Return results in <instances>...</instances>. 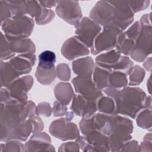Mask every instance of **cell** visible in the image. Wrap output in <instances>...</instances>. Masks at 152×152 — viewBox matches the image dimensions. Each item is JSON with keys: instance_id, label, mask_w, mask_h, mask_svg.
<instances>
[{"instance_id": "obj_1", "label": "cell", "mask_w": 152, "mask_h": 152, "mask_svg": "<svg viewBox=\"0 0 152 152\" xmlns=\"http://www.w3.org/2000/svg\"><path fill=\"white\" fill-rule=\"evenodd\" d=\"M146 93L140 87H125L119 90L113 97L116 113L134 119L146 107Z\"/></svg>"}, {"instance_id": "obj_2", "label": "cell", "mask_w": 152, "mask_h": 152, "mask_svg": "<svg viewBox=\"0 0 152 152\" xmlns=\"http://www.w3.org/2000/svg\"><path fill=\"white\" fill-rule=\"evenodd\" d=\"M112 131L108 136L110 151H121L122 145L132 138L133 132L132 121L116 113L112 115Z\"/></svg>"}, {"instance_id": "obj_3", "label": "cell", "mask_w": 152, "mask_h": 152, "mask_svg": "<svg viewBox=\"0 0 152 152\" xmlns=\"http://www.w3.org/2000/svg\"><path fill=\"white\" fill-rule=\"evenodd\" d=\"M141 29L135 46L130 54L131 59L141 62L151 53V13L145 14L140 20Z\"/></svg>"}, {"instance_id": "obj_4", "label": "cell", "mask_w": 152, "mask_h": 152, "mask_svg": "<svg viewBox=\"0 0 152 152\" xmlns=\"http://www.w3.org/2000/svg\"><path fill=\"white\" fill-rule=\"evenodd\" d=\"M34 26L33 20L27 15L12 16L1 24L8 40L27 38L31 35Z\"/></svg>"}, {"instance_id": "obj_5", "label": "cell", "mask_w": 152, "mask_h": 152, "mask_svg": "<svg viewBox=\"0 0 152 152\" xmlns=\"http://www.w3.org/2000/svg\"><path fill=\"white\" fill-rule=\"evenodd\" d=\"M96 65L110 71H120L129 75L134 63L128 56L121 54L116 49L103 53L96 58Z\"/></svg>"}, {"instance_id": "obj_6", "label": "cell", "mask_w": 152, "mask_h": 152, "mask_svg": "<svg viewBox=\"0 0 152 152\" xmlns=\"http://www.w3.org/2000/svg\"><path fill=\"white\" fill-rule=\"evenodd\" d=\"M26 103L11 98L5 103H1V125L11 126L16 125L28 116Z\"/></svg>"}, {"instance_id": "obj_7", "label": "cell", "mask_w": 152, "mask_h": 152, "mask_svg": "<svg viewBox=\"0 0 152 152\" xmlns=\"http://www.w3.org/2000/svg\"><path fill=\"white\" fill-rule=\"evenodd\" d=\"M123 32L112 24L105 26L102 32L96 36L91 48L93 55H97L104 50H110L115 48L118 36Z\"/></svg>"}, {"instance_id": "obj_8", "label": "cell", "mask_w": 152, "mask_h": 152, "mask_svg": "<svg viewBox=\"0 0 152 152\" xmlns=\"http://www.w3.org/2000/svg\"><path fill=\"white\" fill-rule=\"evenodd\" d=\"M75 36L88 48H91L95 38L102 31L100 25L85 17L75 26Z\"/></svg>"}, {"instance_id": "obj_9", "label": "cell", "mask_w": 152, "mask_h": 152, "mask_svg": "<svg viewBox=\"0 0 152 152\" xmlns=\"http://www.w3.org/2000/svg\"><path fill=\"white\" fill-rule=\"evenodd\" d=\"M50 134L62 141L76 140L80 136L77 125L65 118H59L53 121L49 126Z\"/></svg>"}, {"instance_id": "obj_10", "label": "cell", "mask_w": 152, "mask_h": 152, "mask_svg": "<svg viewBox=\"0 0 152 152\" xmlns=\"http://www.w3.org/2000/svg\"><path fill=\"white\" fill-rule=\"evenodd\" d=\"M1 141L18 140L25 141L33 133V125L29 119H25L11 126L1 125Z\"/></svg>"}, {"instance_id": "obj_11", "label": "cell", "mask_w": 152, "mask_h": 152, "mask_svg": "<svg viewBox=\"0 0 152 152\" xmlns=\"http://www.w3.org/2000/svg\"><path fill=\"white\" fill-rule=\"evenodd\" d=\"M140 29V22L135 21L126 31L122 32L118 37L115 49L123 55H130L135 46Z\"/></svg>"}, {"instance_id": "obj_12", "label": "cell", "mask_w": 152, "mask_h": 152, "mask_svg": "<svg viewBox=\"0 0 152 152\" xmlns=\"http://www.w3.org/2000/svg\"><path fill=\"white\" fill-rule=\"evenodd\" d=\"M114 8V13L111 24L125 30L134 21V13L130 8L128 1H109Z\"/></svg>"}, {"instance_id": "obj_13", "label": "cell", "mask_w": 152, "mask_h": 152, "mask_svg": "<svg viewBox=\"0 0 152 152\" xmlns=\"http://www.w3.org/2000/svg\"><path fill=\"white\" fill-rule=\"evenodd\" d=\"M55 11L61 18L71 25L75 26L82 18L78 1H58Z\"/></svg>"}, {"instance_id": "obj_14", "label": "cell", "mask_w": 152, "mask_h": 152, "mask_svg": "<svg viewBox=\"0 0 152 152\" xmlns=\"http://www.w3.org/2000/svg\"><path fill=\"white\" fill-rule=\"evenodd\" d=\"M75 91L85 97L97 101L103 93L94 84L91 76L78 75L72 80Z\"/></svg>"}, {"instance_id": "obj_15", "label": "cell", "mask_w": 152, "mask_h": 152, "mask_svg": "<svg viewBox=\"0 0 152 152\" xmlns=\"http://www.w3.org/2000/svg\"><path fill=\"white\" fill-rule=\"evenodd\" d=\"M114 8L108 1H99L96 2L90 12V18L100 26H105L111 24Z\"/></svg>"}, {"instance_id": "obj_16", "label": "cell", "mask_w": 152, "mask_h": 152, "mask_svg": "<svg viewBox=\"0 0 152 152\" xmlns=\"http://www.w3.org/2000/svg\"><path fill=\"white\" fill-rule=\"evenodd\" d=\"M86 137V142L81 150L83 151H110L108 137L98 130H92Z\"/></svg>"}, {"instance_id": "obj_17", "label": "cell", "mask_w": 152, "mask_h": 152, "mask_svg": "<svg viewBox=\"0 0 152 152\" xmlns=\"http://www.w3.org/2000/svg\"><path fill=\"white\" fill-rule=\"evenodd\" d=\"M33 84V79L31 75H26L18 78L8 87L11 97L20 102L27 101V93L30 91Z\"/></svg>"}, {"instance_id": "obj_18", "label": "cell", "mask_w": 152, "mask_h": 152, "mask_svg": "<svg viewBox=\"0 0 152 152\" xmlns=\"http://www.w3.org/2000/svg\"><path fill=\"white\" fill-rule=\"evenodd\" d=\"M97 101L88 99L78 94L74 95L71 109L77 116L89 118L94 115L97 110Z\"/></svg>"}, {"instance_id": "obj_19", "label": "cell", "mask_w": 152, "mask_h": 152, "mask_svg": "<svg viewBox=\"0 0 152 152\" xmlns=\"http://www.w3.org/2000/svg\"><path fill=\"white\" fill-rule=\"evenodd\" d=\"M89 53L88 48L75 36L68 39L61 47V54L69 61L87 55Z\"/></svg>"}, {"instance_id": "obj_20", "label": "cell", "mask_w": 152, "mask_h": 152, "mask_svg": "<svg viewBox=\"0 0 152 152\" xmlns=\"http://www.w3.org/2000/svg\"><path fill=\"white\" fill-rule=\"evenodd\" d=\"M51 144V139L45 132L33 133L27 142L24 145V151H55Z\"/></svg>"}, {"instance_id": "obj_21", "label": "cell", "mask_w": 152, "mask_h": 152, "mask_svg": "<svg viewBox=\"0 0 152 152\" xmlns=\"http://www.w3.org/2000/svg\"><path fill=\"white\" fill-rule=\"evenodd\" d=\"M36 58L34 53H21L10 59L9 62L18 72L20 75L31 72L32 66L35 64Z\"/></svg>"}, {"instance_id": "obj_22", "label": "cell", "mask_w": 152, "mask_h": 152, "mask_svg": "<svg viewBox=\"0 0 152 152\" xmlns=\"http://www.w3.org/2000/svg\"><path fill=\"white\" fill-rule=\"evenodd\" d=\"M94 66L93 59L90 56L79 58L72 63V71L77 75L91 76Z\"/></svg>"}, {"instance_id": "obj_23", "label": "cell", "mask_w": 152, "mask_h": 152, "mask_svg": "<svg viewBox=\"0 0 152 152\" xmlns=\"http://www.w3.org/2000/svg\"><path fill=\"white\" fill-rule=\"evenodd\" d=\"M35 76L40 84L43 85L50 84L56 77L55 65L38 64Z\"/></svg>"}, {"instance_id": "obj_24", "label": "cell", "mask_w": 152, "mask_h": 152, "mask_svg": "<svg viewBox=\"0 0 152 152\" xmlns=\"http://www.w3.org/2000/svg\"><path fill=\"white\" fill-rule=\"evenodd\" d=\"M20 76V74L9 62L1 61V87H8Z\"/></svg>"}, {"instance_id": "obj_25", "label": "cell", "mask_w": 152, "mask_h": 152, "mask_svg": "<svg viewBox=\"0 0 152 152\" xmlns=\"http://www.w3.org/2000/svg\"><path fill=\"white\" fill-rule=\"evenodd\" d=\"M54 94L59 102L67 106L74 96L71 84L69 83H59L54 88Z\"/></svg>"}, {"instance_id": "obj_26", "label": "cell", "mask_w": 152, "mask_h": 152, "mask_svg": "<svg viewBox=\"0 0 152 152\" xmlns=\"http://www.w3.org/2000/svg\"><path fill=\"white\" fill-rule=\"evenodd\" d=\"M9 42L11 48L15 53H34L36 52V46L34 43L28 38L9 40Z\"/></svg>"}, {"instance_id": "obj_27", "label": "cell", "mask_w": 152, "mask_h": 152, "mask_svg": "<svg viewBox=\"0 0 152 152\" xmlns=\"http://www.w3.org/2000/svg\"><path fill=\"white\" fill-rule=\"evenodd\" d=\"M111 71L95 65L93 72V80L100 90H103L108 86L109 77Z\"/></svg>"}, {"instance_id": "obj_28", "label": "cell", "mask_w": 152, "mask_h": 152, "mask_svg": "<svg viewBox=\"0 0 152 152\" xmlns=\"http://www.w3.org/2000/svg\"><path fill=\"white\" fill-rule=\"evenodd\" d=\"M126 74L120 71H112L109 74L108 87L119 91L128 83Z\"/></svg>"}, {"instance_id": "obj_29", "label": "cell", "mask_w": 152, "mask_h": 152, "mask_svg": "<svg viewBox=\"0 0 152 152\" xmlns=\"http://www.w3.org/2000/svg\"><path fill=\"white\" fill-rule=\"evenodd\" d=\"M97 110L100 113L107 115H113L116 113L115 100L110 97L102 96L97 100Z\"/></svg>"}, {"instance_id": "obj_30", "label": "cell", "mask_w": 152, "mask_h": 152, "mask_svg": "<svg viewBox=\"0 0 152 152\" xmlns=\"http://www.w3.org/2000/svg\"><path fill=\"white\" fill-rule=\"evenodd\" d=\"M136 122L137 124L140 128L149 129L151 128V109L144 108L140 113L137 114Z\"/></svg>"}, {"instance_id": "obj_31", "label": "cell", "mask_w": 152, "mask_h": 152, "mask_svg": "<svg viewBox=\"0 0 152 152\" xmlns=\"http://www.w3.org/2000/svg\"><path fill=\"white\" fill-rule=\"evenodd\" d=\"M129 82L128 84L131 86H138L143 81L145 72L144 68L140 65L133 66L131 71L129 74Z\"/></svg>"}, {"instance_id": "obj_32", "label": "cell", "mask_w": 152, "mask_h": 152, "mask_svg": "<svg viewBox=\"0 0 152 152\" xmlns=\"http://www.w3.org/2000/svg\"><path fill=\"white\" fill-rule=\"evenodd\" d=\"M12 16L26 15L27 10V1H6Z\"/></svg>"}, {"instance_id": "obj_33", "label": "cell", "mask_w": 152, "mask_h": 152, "mask_svg": "<svg viewBox=\"0 0 152 152\" xmlns=\"http://www.w3.org/2000/svg\"><path fill=\"white\" fill-rule=\"evenodd\" d=\"M15 53L12 50L10 42L2 32L1 33V59L5 61L11 59Z\"/></svg>"}, {"instance_id": "obj_34", "label": "cell", "mask_w": 152, "mask_h": 152, "mask_svg": "<svg viewBox=\"0 0 152 152\" xmlns=\"http://www.w3.org/2000/svg\"><path fill=\"white\" fill-rule=\"evenodd\" d=\"M54 17L55 13L52 10L42 7L40 14L35 18V21L38 25H45L53 20Z\"/></svg>"}, {"instance_id": "obj_35", "label": "cell", "mask_w": 152, "mask_h": 152, "mask_svg": "<svg viewBox=\"0 0 152 152\" xmlns=\"http://www.w3.org/2000/svg\"><path fill=\"white\" fill-rule=\"evenodd\" d=\"M0 151H24V145L18 140H9L1 144Z\"/></svg>"}, {"instance_id": "obj_36", "label": "cell", "mask_w": 152, "mask_h": 152, "mask_svg": "<svg viewBox=\"0 0 152 152\" xmlns=\"http://www.w3.org/2000/svg\"><path fill=\"white\" fill-rule=\"evenodd\" d=\"M56 75L61 80L67 81L71 78V70L65 63L59 64L56 68Z\"/></svg>"}, {"instance_id": "obj_37", "label": "cell", "mask_w": 152, "mask_h": 152, "mask_svg": "<svg viewBox=\"0 0 152 152\" xmlns=\"http://www.w3.org/2000/svg\"><path fill=\"white\" fill-rule=\"evenodd\" d=\"M42 6L39 2V1H27L26 14L31 17L36 18L40 14Z\"/></svg>"}, {"instance_id": "obj_38", "label": "cell", "mask_w": 152, "mask_h": 152, "mask_svg": "<svg viewBox=\"0 0 152 152\" xmlns=\"http://www.w3.org/2000/svg\"><path fill=\"white\" fill-rule=\"evenodd\" d=\"M56 62V55L50 50H45L39 55V64L55 65Z\"/></svg>"}, {"instance_id": "obj_39", "label": "cell", "mask_w": 152, "mask_h": 152, "mask_svg": "<svg viewBox=\"0 0 152 152\" xmlns=\"http://www.w3.org/2000/svg\"><path fill=\"white\" fill-rule=\"evenodd\" d=\"M150 1H128V5L134 13L145 10L150 4Z\"/></svg>"}, {"instance_id": "obj_40", "label": "cell", "mask_w": 152, "mask_h": 152, "mask_svg": "<svg viewBox=\"0 0 152 152\" xmlns=\"http://www.w3.org/2000/svg\"><path fill=\"white\" fill-rule=\"evenodd\" d=\"M1 24L12 17L10 8L6 1H0Z\"/></svg>"}, {"instance_id": "obj_41", "label": "cell", "mask_w": 152, "mask_h": 152, "mask_svg": "<svg viewBox=\"0 0 152 152\" xmlns=\"http://www.w3.org/2000/svg\"><path fill=\"white\" fill-rule=\"evenodd\" d=\"M52 109L50 105L48 102H42L36 107L35 114L37 115H43L49 117L51 115Z\"/></svg>"}, {"instance_id": "obj_42", "label": "cell", "mask_w": 152, "mask_h": 152, "mask_svg": "<svg viewBox=\"0 0 152 152\" xmlns=\"http://www.w3.org/2000/svg\"><path fill=\"white\" fill-rule=\"evenodd\" d=\"M67 112L66 106L62 104L58 100H56L53 103L52 108L53 115L55 117L62 116L66 115Z\"/></svg>"}, {"instance_id": "obj_43", "label": "cell", "mask_w": 152, "mask_h": 152, "mask_svg": "<svg viewBox=\"0 0 152 152\" xmlns=\"http://www.w3.org/2000/svg\"><path fill=\"white\" fill-rule=\"evenodd\" d=\"M33 125V133L40 132L43 129L44 125L42 119L39 116H32L28 118Z\"/></svg>"}, {"instance_id": "obj_44", "label": "cell", "mask_w": 152, "mask_h": 152, "mask_svg": "<svg viewBox=\"0 0 152 152\" xmlns=\"http://www.w3.org/2000/svg\"><path fill=\"white\" fill-rule=\"evenodd\" d=\"M59 151H79L80 147L75 142H67L62 144L58 150Z\"/></svg>"}, {"instance_id": "obj_45", "label": "cell", "mask_w": 152, "mask_h": 152, "mask_svg": "<svg viewBox=\"0 0 152 152\" xmlns=\"http://www.w3.org/2000/svg\"><path fill=\"white\" fill-rule=\"evenodd\" d=\"M122 151H140V146L136 140L128 141L126 142L122 147Z\"/></svg>"}, {"instance_id": "obj_46", "label": "cell", "mask_w": 152, "mask_h": 152, "mask_svg": "<svg viewBox=\"0 0 152 152\" xmlns=\"http://www.w3.org/2000/svg\"><path fill=\"white\" fill-rule=\"evenodd\" d=\"M140 151H151V133H149L148 134H146L142 142L141 143V145L140 146Z\"/></svg>"}, {"instance_id": "obj_47", "label": "cell", "mask_w": 152, "mask_h": 152, "mask_svg": "<svg viewBox=\"0 0 152 152\" xmlns=\"http://www.w3.org/2000/svg\"><path fill=\"white\" fill-rule=\"evenodd\" d=\"M58 1H39L40 4L44 8H50L57 5Z\"/></svg>"}, {"instance_id": "obj_48", "label": "cell", "mask_w": 152, "mask_h": 152, "mask_svg": "<svg viewBox=\"0 0 152 152\" xmlns=\"http://www.w3.org/2000/svg\"><path fill=\"white\" fill-rule=\"evenodd\" d=\"M143 65L148 71L150 72L151 70V58L150 57L146 59L145 62L143 64Z\"/></svg>"}, {"instance_id": "obj_49", "label": "cell", "mask_w": 152, "mask_h": 152, "mask_svg": "<svg viewBox=\"0 0 152 152\" xmlns=\"http://www.w3.org/2000/svg\"><path fill=\"white\" fill-rule=\"evenodd\" d=\"M74 113L72 111V112H69L68 113H66V118L68 120V121H71L72 119L74 118Z\"/></svg>"}]
</instances>
